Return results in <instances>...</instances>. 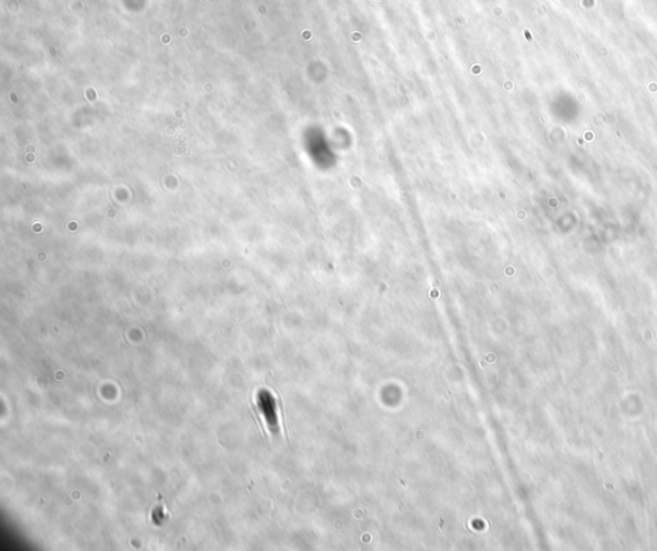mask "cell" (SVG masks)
Here are the masks:
<instances>
[{
    "mask_svg": "<svg viewBox=\"0 0 657 551\" xmlns=\"http://www.w3.org/2000/svg\"><path fill=\"white\" fill-rule=\"evenodd\" d=\"M257 405L259 407L261 413L265 418L266 424L268 425L270 431L273 434L279 433V421H278V413H276V401L273 395L266 391L261 389L257 395Z\"/></svg>",
    "mask_w": 657,
    "mask_h": 551,
    "instance_id": "1",
    "label": "cell"
}]
</instances>
